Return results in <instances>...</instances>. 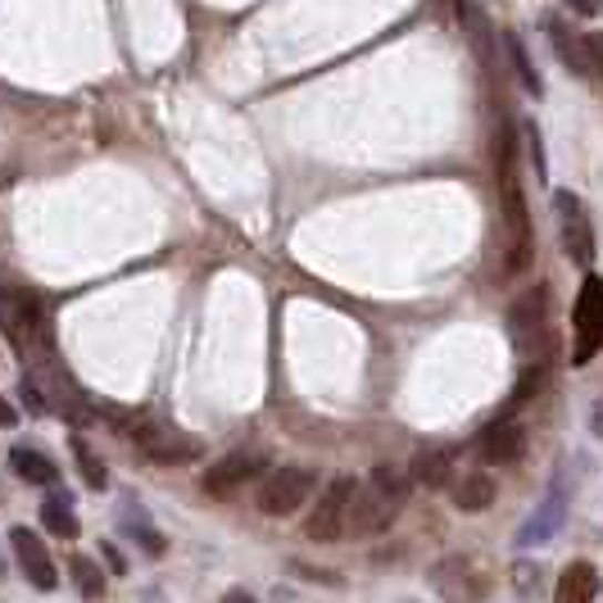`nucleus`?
Listing matches in <instances>:
<instances>
[{
    "label": "nucleus",
    "mask_w": 603,
    "mask_h": 603,
    "mask_svg": "<svg viewBox=\"0 0 603 603\" xmlns=\"http://www.w3.org/2000/svg\"><path fill=\"white\" fill-rule=\"evenodd\" d=\"M405 499H409V481L390 472V468H377L368 486L355 490V504H349V518H345V531L349 535H377L386 531L399 509H405Z\"/></svg>",
    "instance_id": "obj_1"
},
{
    "label": "nucleus",
    "mask_w": 603,
    "mask_h": 603,
    "mask_svg": "<svg viewBox=\"0 0 603 603\" xmlns=\"http://www.w3.org/2000/svg\"><path fill=\"white\" fill-rule=\"evenodd\" d=\"M314 490H318V477H314L309 468H277V472H268L264 486H259V509H264L268 518H290Z\"/></svg>",
    "instance_id": "obj_2"
},
{
    "label": "nucleus",
    "mask_w": 603,
    "mask_h": 603,
    "mask_svg": "<svg viewBox=\"0 0 603 603\" xmlns=\"http://www.w3.org/2000/svg\"><path fill=\"white\" fill-rule=\"evenodd\" d=\"M355 490H359L355 477H336V481L318 494V504H314V513H309V522H305V535H309V540H323V544L340 540V535H345L349 504H355Z\"/></svg>",
    "instance_id": "obj_3"
},
{
    "label": "nucleus",
    "mask_w": 603,
    "mask_h": 603,
    "mask_svg": "<svg viewBox=\"0 0 603 603\" xmlns=\"http://www.w3.org/2000/svg\"><path fill=\"white\" fill-rule=\"evenodd\" d=\"M264 468H268V459L259 454V449H232V454H223L218 463H209V472L200 477V490L232 494V490H241L245 481L264 477Z\"/></svg>",
    "instance_id": "obj_4"
},
{
    "label": "nucleus",
    "mask_w": 603,
    "mask_h": 603,
    "mask_svg": "<svg viewBox=\"0 0 603 603\" xmlns=\"http://www.w3.org/2000/svg\"><path fill=\"white\" fill-rule=\"evenodd\" d=\"M572 323H576V349H572V364H590V359H594V349H599V336H603L599 277H585L581 299H576V309H572Z\"/></svg>",
    "instance_id": "obj_5"
},
{
    "label": "nucleus",
    "mask_w": 603,
    "mask_h": 603,
    "mask_svg": "<svg viewBox=\"0 0 603 603\" xmlns=\"http://www.w3.org/2000/svg\"><path fill=\"white\" fill-rule=\"evenodd\" d=\"M132 436H136V444L145 449L155 463H191L195 454H200V444L191 440V436H182V431H173V427H164V422H136L132 427Z\"/></svg>",
    "instance_id": "obj_6"
},
{
    "label": "nucleus",
    "mask_w": 603,
    "mask_h": 603,
    "mask_svg": "<svg viewBox=\"0 0 603 603\" xmlns=\"http://www.w3.org/2000/svg\"><path fill=\"white\" fill-rule=\"evenodd\" d=\"M522 454H527V427L513 422V418H499V422H490V427L477 436V459L490 463V468L518 463Z\"/></svg>",
    "instance_id": "obj_7"
},
{
    "label": "nucleus",
    "mask_w": 603,
    "mask_h": 603,
    "mask_svg": "<svg viewBox=\"0 0 603 603\" xmlns=\"http://www.w3.org/2000/svg\"><path fill=\"white\" fill-rule=\"evenodd\" d=\"M10 549H14L19 572H23L37 590H55V585H60V572H55V563H50V554H45V544H41L37 531L14 527V531H10Z\"/></svg>",
    "instance_id": "obj_8"
},
{
    "label": "nucleus",
    "mask_w": 603,
    "mask_h": 603,
    "mask_svg": "<svg viewBox=\"0 0 603 603\" xmlns=\"http://www.w3.org/2000/svg\"><path fill=\"white\" fill-rule=\"evenodd\" d=\"M594 594H599V572H594V563H585V559L568 563L563 576H559L554 603H594Z\"/></svg>",
    "instance_id": "obj_9"
},
{
    "label": "nucleus",
    "mask_w": 603,
    "mask_h": 603,
    "mask_svg": "<svg viewBox=\"0 0 603 603\" xmlns=\"http://www.w3.org/2000/svg\"><path fill=\"white\" fill-rule=\"evenodd\" d=\"M559 214H563V245L576 264H590L594 259V245H590V227L581 223V205L576 195H559Z\"/></svg>",
    "instance_id": "obj_10"
},
{
    "label": "nucleus",
    "mask_w": 603,
    "mask_h": 603,
    "mask_svg": "<svg viewBox=\"0 0 603 603\" xmlns=\"http://www.w3.org/2000/svg\"><path fill=\"white\" fill-rule=\"evenodd\" d=\"M509 327H513V340L518 345H531L540 331H544V290H527L518 305L509 309Z\"/></svg>",
    "instance_id": "obj_11"
},
{
    "label": "nucleus",
    "mask_w": 603,
    "mask_h": 603,
    "mask_svg": "<svg viewBox=\"0 0 603 603\" xmlns=\"http://www.w3.org/2000/svg\"><path fill=\"white\" fill-rule=\"evenodd\" d=\"M10 468H14V477L28 481V486H55V481H60V468L50 463L41 449H28V444H14V449H10Z\"/></svg>",
    "instance_id": "obj_12"
},
{
    "label": "nucleus",
    "mask_w": 603,
    "mask_h": 603,
    "mask_svg": "<svg viewBox=\"0 0 603 603\" xmlns=\"http://www.w3.org/2000/svg\"><path fill=\"white\" fill-rule=\"evenodd\" d=\"M444 563H449V572H459V581H436L444 594H454L459 603H481V599H486L490 581L477 572V563H472V559H444Z\"/></svg>",
    "instance_id": "obj_13"
},
{
    "label": "nucleus",
    "mask_w": 603,
    "mask_h": 603,
    "mask_svg": "<svg viewBox=\"0 0 603 603\" xmlns=\"http://www.w3.org/2000/svg\"><path fill=\"white\" fill-rule=\"evenodd\" d=\"M41 527L50 535H60V540H73L82 527H78V513H73V499L60 490V494H50L45 504H41Z\"/></svg>",
    "instance_id": "obj_14"
},
{
    "label": "nucleus",
    "mask_w": 603,
    "mask_h": 603,
    "mask_svg": "<svg viewBox=\"0 0 603 603\" xmlns=\"http://www.w3.org/2000/svg\"><path fill=\"white\" fill-rule=\"evenodd\" d=\"M413 481L427 486V490H440L454 481V459L444 454V449H422V454L413 459Z\"/></svg>",
    "instance_id": "obj_15"
},
{
    "label": "nucleus",
    "mask_w": 603,
    "mask_h": 603,
    "mask_svg": "<svg viewBox=\"0 0 603 603\" xmlns=\"http://www.w3.org/2000/svg\"><path fill=\"white\" fill-rule=\"evenodd\" d=\"M490 504H494V481H490L486 472H472V477H463V481L454 486V509L481 513V509H490Z\"/></svg>",
    "instance_id": "obj_16"
},
{
    "label": "nucleus",
    "mask_w": 603,
    "mask_h": 603,
    "mask_svg": "<svg viewBox=\"0 0 603 603\" xmlns=\"http://www.w3.org/2000/svg\"><path fill=\"white\" fill-rule=\"evenodd\" d=\"M69 576H73V585H78L82 599H91V603L105 599V572H100V563H91L86 554L69 559Z\"/></svg>",
    "instance_id": "obj_17"
},
{
    "label": "nucleus",
    "mask_w": 603,
    "mask_h": 603,
    "mask_svg": "<svg viewBox=\"0 0 603 603\" xmlns=\"http://www.w3.org/2000/svg\"><path fill=\"white\" fill-rule=\"evenodd\" d=\"M554 522H563V499H559V494L549 499V509H544V513H535V518H531V527L522 531V544H540V540H549V535L559 531Z\"/></svg>",
    "instance_id": "obj_18"
},
{
    "label": "nucleus",
    "mask_w": 603,
    "mask_h": 603,
    "mask_svg": "<svg viewBox=\"0 0 603 603\" xmlns=\"http://www.w3.org/2000/svg\"><path fill=\"white\" fill-rule=\"evenodd\" d=\"M73 454H78L82 481H86L91 490H105V486H110V468H105V463H100V459L91 454V444H86V440H78V444H73Z\"/></svg>",
    "instance_id": "obj_19"
},
{
    "label": "nucleus",
    "mask_w": 603,
    "mask_h": 603,
    "mask_svg": "<svg viewBox=\"0 0 603 603\" xmlns=\"http://www.w3.org/2000/svg\"><path fill=\"white\" fill-rule=\"evenodd\" d=\"M504 41H509V55H513V64H518V73H522V86H527L531 95H540L544 86H540V73H535V64L527 60V45H522V37H513V32H509Z\"/></svg>",
    "instance_id": "obj_20"
},
{
    "label": "nucleus",
    "mask_w": 603,
    "mask_h": 603,
    "mask_svg": "<svg viewBox=\"0 0 603 603\" xmlns=\"http://www.w3.org/2000/svg\"><path fill=\"white\" fill-rule=\"evenodd\" d=\"M132 540H141L145 549H150V554H164V535H155V531H150V522H127L123 527Z\"/></svg>",
    "instance_id": "obj_21"
},
{
    "label": "nucleus",
    "mask_w": 603,
    "mask_h": 603,
    "mask_svg": "<svg viewBox=\"0 0 603 603\" xmlns=\"http://www.w3.org/2000/svg\"><path fill=\"white\" fill-rule=\"evenodd\" d=\"M540 386H544V368H527V372H522V386L513 390V405H522V399H531Z\"/></svg>",
    "instance_id": "obj_22"
},
{
    "label": "nucleus",
    "mask_w": 603,
    "mask_h": 603,
    "mask_svg": "<svg viewBox=\"0 0 603 603\" xmlns=\"http://www.w3.org/2000/svg\"><path fill=\"white\" fill-rule=\"evenodd\" d=\"M568 10L581 14V19H594L599 14V0H568Z\"/></svg>",
    "instance_id": "obj_23"
},
{
    "label": "nucleus",
    "mask_w": 603,
    "mask_h": 603,
    "mask_svg": "<svg viewBox=\"0 0 603 603\" xmlns=\"http://www.w3.org/2000/svg\"><path fill=\"white\" fill-rule=\"evenodd\" d=\"M105 559H110V572H114V576H123V572H127V563H123V554H119L114 544H105Z\"/></svg>",
    "instance_id": "obj_24"
},
{
    "label": "nucleus",
    "mask_w": 603,
    "mask_h": 603,
    "mask_svg": "<svg viewBox=\"0 0 603 603\" xmlns=\"http://www.w3.org/2000/svg\"><path fill=\"white\" fill-rule=\"evenodd\" d=\"M14 422H19V413L6 405V399H0V427H14Z\"/></svg>",
    "instance_id": "obj_25"
},
{
    "label": "nucleus",
    "mask_w": 603,
    "mask_h": 603,
    "mask_svg": "<svg viewBox=\"0 0 603 603\" xmlns=\"http://www.w3.org/2000/svg\"><path fill=\"white\" fill-rule=\"evenodd\" d=\"M227 603H255V599H249L245 590H232V594H227Z\"/></svg>",
    "instance_id": "obj_26"
}]
</instances>
